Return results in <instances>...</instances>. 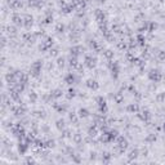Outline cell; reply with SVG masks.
Returning <instances> with one entry per match:
<instances>
[{
    "instance_id": "3957f363",
    "label": "cell",
    "mask_w": 165,
    "mask_h": 165,
    "mask_svg": "<svg viewBox=\"0 0 165 165\" xmlns=\"http://www.w3.org/2000/svg\"><path fill=\"white\" fill-rule=\"evenodd\" d=\"M95 61H97L95 58L88 56L87 58H85V66H87V67H89V68H93L95 66Z\"/></svg>"
},
{
    "instance_id": "d6986e66",
    "label": "cell",
    "mask_w": 165,
    "mask_h": 165,
    "mask_svg": "<svg viewBox=\"0 0 165 165\" xmlns=\"http://www.w3.org/2000/svg\"><path fill=\"white\" fill-rule=\"evenodd\" d=\"M57 128H58L59 130H62V129L65 128V121H63V120H58V121H57Z\"/></svg>"
},
{
    "instance_id": "30bf717a",
    "label": "cell",
    "mask_w": 165,
    "mask_h": 165,
    "mask_svg": "<svg viewBox=\"0 0 165 165\" xmlns=\"http://www.w3.org/2000/svg\"><path fill=\"white\" fill-rule=\"evenodd\" d=\"M138 157V150H132L129 153V160H133V159Z\"/></svg>"
},
{
    "instance_id": "277c9868",
    "label": "cell",
    "mask_w": 165,
    "mask_h": 165,
    "mask_svg": "<svg viewBox=\"0 0 165 165\" xmlns=\"http://www.w3.org/2000/svg\"><path fill=\"white\" fill-rule=\"evenodd\" d=\"M27 148H29V143H27V142H21L20 146H18V151H20V153H21V155L26 153Z\"/></svg>"
},
{
    "instance_id": "7a4b0ae2",
    "label": "cell",
    "mask_w": 165,
    "mask_h": 165,
    "mask_svg": "<svg viewBox=\"0 0 165 165\" xmlns=\"http://www.w3.org/2000/svg\"><path fill=\"white\" fill-rule=\"evenodd\" d=\"M150 79L152 81H159L161 79V75H160V72L159 71H156V70H152L150 72Z\"/></svg>"
},
{
    "instance_id": "52a82bcc",
    "label": "cell",
    "mask_w": 165,
    "mask_h": 165,
    "mask_svg": "<svg viewBox=\"0 0 165 165\" xmlns=\"http://www.w3.org/2000/svg\"><path fill=\"white\" fill-rule=\"evenodd\" d=\"M12 20H13V22H14L16 25H22V23H23V22H22L23 20H22V18H21V17H20V16H18V14H13Z\"/></svg>"
},
{
    "instance_id": "e0dca14e",
    "label": "cell",
    "mask_w": 165,
    "mask_h": 165,
    "mask_svg": "<svg viewBox=\"0 0 165 165\" xmlns=\"http://www.w3.org/2000/svg\"><path fill=\"white\" fill-rule=\"evenodd\" d=\"M104 57H106V58H112V57H114V52H112V50H106V52H104Z\"/></svg>"
},
{
    "instance_id": "f546056e",
    "label": "cell",
    "mask_w": 165,
    "mask_h": 165,
    "mask_svg": "<svg viewBox=\"0 0 165 165\" xmlns=\"http://www.w3.org/2000/svg\"><path fill=\"white\" fill-rule=\"evenodd\" d=\"M27 163H29V164H34L35 161L32 160V159H30V157H29V159H27Z\"/></svg>"
},
{
    "instance_id": "d4e9b609",
    "label": "cell",
    "mask_w": 165,
    "mask_h": 165,
    "mask_svg": "<svg viewBox=\"0 0 165 165\" xmlns=\"http://www.w3.org/2000/svg\"><path fill=\"white\" fill-rule=\"evenodd\" d=\"M57 54H58V50H57V49H52L50 50V56H57Z\"/></svg>"
},
{
    "instance_id": "ac0fdd59",
    "label": "cell",
    "mask_w": 165,
    "mask_h": 165,
    "mask_svg": "<svg viewBox=\"0 0 165 165\" xmlns=\"http://www.w3.org/2000/svg\"><path fill=\"white\" fill-rule=\"evenodd\" d=\"M156 141V136L155 134H150V136L146 138V142H155Z\"/></svg>"
},
{
    "instance_id": "4dcf8cb0",
    "label": "cell",
    "mask_w": 165,
    "mask_h": 165,
    "mask_svg": "<svg viewBox=\"0 0 165 165\" xmlns=\"http://www.w3.org/2000/svg\"><path fill=\"white\" fill-rule=\"evenodd\" d=\"M72 1H74V3H76V1H78V0H72Z\"/></svg>"
},
{
    "instance_id": "ffe728a7",
    "label": "cell",
    "mask_w": 165,
    "mask_h": 165,
    "mask_svg": "<svg viewBox=\"0 0 165 165\" xmlns=\"http://www.w3.org/2000/svg\"><path fill=\"white\" fill-rule=\"evenodd\" d=\"M57 65L59 66V67H63V66H65V58H58V61H57Z\"/></svg>"
},
{
    "instance_id": "44dd1931",
    "label": "cell",
    "mask_w": 165,
    "mask_h": 165,
    "mask_svg": "<svg viewBox=\"0 0 165 165\" xmlns=\"http://www.w3.org/2000/svg\"><path fill=\"white\" fill-rule=\"evenodd\" d=\"M74 141H75V143H80V142H81V137H80V134H76V136L74 137Z\"/></svg>"
},
{
    "instance_id": "f1b7e54d",
    "label": "cell",
    "mask_w": 165,
    "mask_h": 165,
    "mask_svg": "<svg viewBox=\"0 0 165 165\" xmlns=\"http://www.w3.org/2000/svg\"><path fill=\"white\" fill-rule=\"evenodd\" d=\"M57 31H58V32L63 31V26H62V25H58V27H57Z\"/></svg>"
},
{
    "instance_id": "484cf974",
    "label": "cell",
    "mask_w": 165,
    "mask_h": 165,
    "mask_svg": "<svg viewBox=\"0 0 165 165\" xmlns=\"http://www.w3.org/2000/svg\"><path fill=\"white\" fill-rule=\"evenodd\" d=\"M90 159H92V160H95V159H97V153H95V152H90Z\"/></svg>"
},
{
    "instance_id": "9c48e42d",
    "label": "cell",
    "mask_w": 165,
    "mask_h": 165,
    "mask_svg": "<svg viewBox=\"0 0 165 165\" xmlns=\"http://www.w3.org/2000/svg\"><path fill=\"white\" fill-rule=\"evenodd\" d=\"M79 115H80V117H88L89 116V111L87 108H80L79 110Z\"/></svg>"
},
{
    "instance_id": "5bb4252c",
    "label": "cell",
    "mask_w": 165,
    "mask_h": 165,
    "mask_svg": "<svg viewBox=\"0 0 165 165\" xmlns=\"http://www.w3.org/2000/svg\"><path fill=\"white\" fill-rule=\"evenodd\" d=\"M88 133H89L90 137H95V136H97V128H95V126L89 128V132H88Z\"/></svg>"
},
{
    "instance_id": "2e32d148",
    "label": "cell",
    "mask_w": 165,
    "mask_h": 165,
    "mask_svg": "<svg viewBox=\"0 0 165 165\" xmlns=\"http://www.w3.org/2000/svg\"><path fill=\"white\" fill-rule=\"evenodd\" d=\"M128 111H130V112H137V111H138V106H137V104H130V106L128 107Z\"/></svg>"
},
{
    "instance_id": "6da1fadb",
    "label": "cell",
    "mask_w": 165,
    "mask_h": 165,
    "mask_svg": "<svg viewBox=\"0 0 165 165\" xmlns=\"http://www.w3.org/2000/svg\"><path fill=\"white\" fill-rule=\"evenodd\" d=\"M41 71V61H36L31 65V70H30V74H31L34 78H37Z\"/></svg>"
},
{
    "instance_id": "7402d4cb",
    "label": "cell",
    "mask_w": 165,
    "mask_h": 165,
    "mask_svg": "<svg viewBox=\"0 0 165 165\" xmlns=\"http://www.w3.org/2000/svg\"><path fill=\"white\" fill-rule=\"evenodd\" d=\"M36 94H35V93L34 92H31V94H30V99H31L32 101V102H35V101H36Z\"/></svg>"
},
{
    "instance_id": "9a60e30c",
    "label": "cell",
    "mask_w": 165,
    "mask_h": 165,
    "mask_svg": "<svg viewBox=\"0 0 165 165\" xmlns=\"http://www.w3.org/2000/svg\"><path fill=\"white\" fill-rule=\"evenodd\" d=\"M150 116H151V115H150V112H148V111H144V112H142V115H139V117H141L142 120H148V119H150Z\"/></svg>"
},
{
    "instance_id": "83f0119b",
    "label": "cell",
    "mask_w": 165,
    "mask_h": 165,
    "mask_svg": "<svg viewBox=\"0 0 165 165\" xmlns=\"http://www.w3.org/2000/svg\"><path fill=\"white\" fill-rule=\"evenodd\" d=\"M70 119H71V121H74V123H76V116L74 114H71L70 115Z\"/></svg>"
},
{
    "instance_id": "5b68a950",
    "label": "cell",
    "mask_w": 165,
    "mask_h": 165,
    "mask_svg": "<svg viewBox=\"0 0 165 165\" xmlns=\"http://www.w3.org/2000/svg\"><path fill=\"white\" fill-rule=\"evenodd\" d=\"M95 18H97L98 22L102 23V22H104V13L101 9H97V10H95Z\"/></svg>"
},
{
    "instance_id": "cb8c5ba5",
    "label": "cell",
    "mask_w": 165,
    "mask_h": 165,
    "mask_svg": "<svg viewBox=\"0 0 165 165\" xmlns=\"http://www.w3.org/2000/svg\"><path fill=\"white\" fill-rule=\"evenodd\" d=\"M159 58H160V59H165V52L164 50H160V53H159Z\"/></svg>"
},
{
    "instance_id": "1f68e13d",
    "label": "cell",
    "mask_w": 165,
    "mask_h": 165,
    "mask_svg": "<svg viewBox=\"0 0 165 165\" xmlns=\"http://www.w3.org/2000/svg\"><path fill=\"white\" fill-rule=\"evenodd\" d=\"M164 130H165V124H164Z\"/></svg>"
},
{
    "instance_id": "8fae6325",
    "label": "cell",
    "mask_w": 165,
    "mask_h": 165,
    "mask_svg": "<svg viewBox=\"0 0 165 165\" xmlns=\"http://www.w3.org/2000/svg\"><path fill=\"white\" fill-rule=\"evenodd\" d=\"M56 146V142L53 141V139H49V141H46V142H44V147H48V148H52V147H54Z\"/></svg>"
},
{
    "instance_id": "4fadbf2b",
    "label": "cell",
    "mask_w": 165,
    "mask_h": 165,
    "mask_svg": "<svg viewBox=\"0 0 165 165\" xmlns=\"http://www.w3.org/2000/svg\"><path fill=\"white\" fill-rule=\"evenodd\" d=\"M74 80H75V78H74V75H72V74H68V75L65 78V81L67 82V84H72Z\"/></svg>"
},
{
    "instance_id": "8992f818",
    "label": "cell",
    "mask_w": 165,
    "mask_h": 165,
    "mask_svg": "<svg viewBox=\"0 0 165 165\" xmlns=\"http://www.w3.org/2000/svg\"><path fill=\"white\" fill-rule=\"evenodd\" d=\"M87 85H88V88H90V89H98V82L95 80H93V79H89V80L87 81Z\"/></svg>"
},
{
    "instance_id": "603a6c76",
    "label": "cell",
    "mask_w": 165,
    "mask_h": 165,
    "mask_svg": "<svg viewBox=\"0 0 165 165\" xmlns=\"http://www.w3.org/2000/svg\"><path fill=\"white\" fill-rule=\"evenodd\" d=\"M74 95H75V90H74V89H70V90H68V95H67V97L71 98V97H74Z\"/></svg>"
},
{
    "instance_id": "ba28073f",
    "label": "cell",
    "mask_w": 165,
    "mask_h": 165,
    "mask_svg": "<svg viewBox=\"0 0 165 165\" xmlns=\"http://www.w3.org/2000/svg\"><path fill=\"white\" fill-rule=\"evenodd\" d=\"M61 95H62V90H59V89H56V90H53V92L50 93L52 98H59Z\"/></svg>"
},
{
    "instance_id": "4316f807",
    "label": "cell",
    "mask_w": 165,
    "mask_h": 165,
    "mask_svg": "<svg viewBox=\"0 0 165 165\" xmlns=\"http://www.w3.org/2000/svg\"><path fill=\"white\" fill-rule=\"evenodd\" d=\"M72 157H74V161H75V163H80V159H79L78 155H72Z\"/></svg>"
},
{
    "instance_id": "7c38bea8",
    "label": "cell",
    "mask_w": 165,
    "mask_h": 165,
    "mask_svg": "<svg viewBox=\"0 0 165 165\" xmlns=\"http://www.w3.org/2000/svg\"><path fill=\"white\" fill-rule=\"evenodd\" d=\"M110 160H111V153H110V152H104L103 156H102V161H103V163H108Z\"/></svg>"
}]
</instances>
